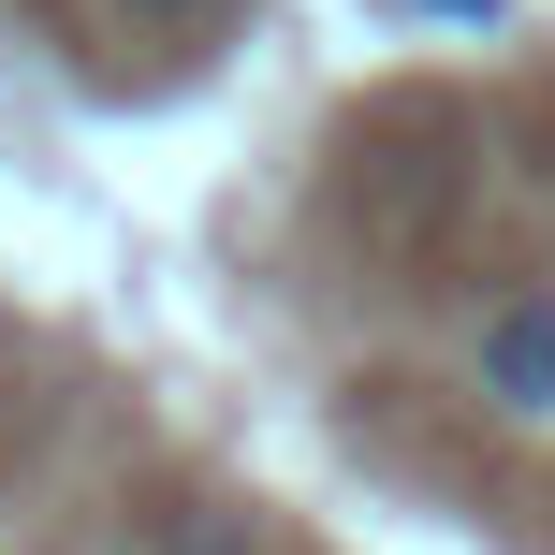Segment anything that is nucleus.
<instances>
[{
    "label": "nucleus",
    "mask_w": 555,
    "mask_h": 555,
    "mask_svg": "<svg viewBox=\"0 0 555 555\" xmlns=\"http://www.w3.org/2000/svg\"><path fill=\"white\" fill-rule=\"evenodd\" d=\"M117 15H132V29H191L205 0H117Z\"/></svg>",
    "instance_id": "3"
},
{
    "label": "nucleus",
    "mask_w": 555,
    "mask_h": 555,
    "mask_svg": "<svg viewBox=\"0 0 555 555\" xmlns=\"http://www.w3.org/2000/svg\"><path fill=\"white\" fill-rule=\"evenodd\" d=\"M380 15H468V29H498V0H380Z\"/></svg>",
    "instance_id": "2"
},
{
    "label": "nucleus",
    "mask_w": 555,
    "mask_h": 555,
    "mask_svg": "<svg viewBox=\"0 0 555 555\" xmlns=\"http://www.w3.org/2000/svg\"><path fill=\"white\" fill-rule=\"evenodd\" d=\"M482 395H498L512 424L555 410V307H541V293H512L498 322H482Z\"/></svg>",
    "instance_id": "1"
}]
</instances>
